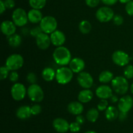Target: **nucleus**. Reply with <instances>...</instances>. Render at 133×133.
Masks as SVG:
<instances>
[{
    "label": "nucleus",
    "mask_w": 133,
    "mask_h": 133,
    "mask_svg": "<svg viewBox=\"0 0 133 133\" xmlns=\"http://www.w3.org/2000/svg\"><path fill=\"white\" fill-rule=\"evenodd\" d=\"M53 58L57 65L62 66L69 65L72 59L71 52L68 48L64 46L56 47L53 52Z\"/></svg>",
    "instance_id": "obj_1"
},
{
    "label": "nucleus",
    "mask_w": 133,
    "mask_h": 133,
    "mask_svg": "<svg viewBox=\"0 0 133 133\" xmlns=\"http://www.w3.org/2000/svg\"><path fill=\"white\" fill-rule=\"evenodd\" d=\"M112 88L113 91L118 95H125L129 89L128 80L125 76H118L114 77L111 82Z\"/></svg>",
    "instance_id": "obj_2"
},
{
    "label": "nucleus",
    "mask_w": 133,
    "mask_h": 133,
    "mask_svg": "<svg viewBox=\"0 0 133 133\" xmlns=\"http://www.w3.org/2000/svg\"><path fill=\"white\" fill-rule=\"evenodd\" d=\"M74 77V72L70 67L61 66L56 70L55 79L57 83L61 85H66L70 83Z\"/></svg>",
    "instance_id": "obj_3"
},
{
    "label": "nucleus",
    "mask_w": 133,
    "mask_h": 133,
    "mask_svg": "<svg viewBox=\"0 0 133 133\" xmlns=\"http://www.w3.org/2000/svg\"><path fill=\"white\" fill-rule=\"evenodd\" d=\"M27 96L31 101L39 103L44 100V93L41 86L34 83L30 85L27 88Z\"/></svg>",
    "instance_id": "obj_4"
},
{
    "label": "nucleus",
    "mask_w": 133,
    "mask_h": 133,
    "mask_svg": "<svg viewBox=\"0 0 133 133\" xmlns=\"http://www.w3.org/2000/svg\"><path fill=\"white\" fill-rule=\"evenodd\" d=\"M39 26L42 30V32L49 35L57 29L58 22L55 17L52 16H46L42 18Z\"/></svg>",
    "instance_id": "obj_5"
},
{
    "label": "nucleus",
    "mask_w": 133,
    "mask_h": 133,
    "mask_svg": "<svg viewBox=\"0 0 133 133\" xmlns=\"http://www.w3.org/2000/svg\"><path fill=\"white\" fill-rule=\"evenodd\" d=\"M24 63V59L22 55L18 53H13L10 55L6 58L5 61V66L10 71H16L18 69H21Z\"/></svg>",
    "instance_id": "obj_6"
},
{
    "label": "nucleus",
    "mask_w": 133,
    "mask_h": 133,
    "mask_svg": "<svg viewBox=\"0 0 133 133\" xmlns=\"http://www.w3.org/2000/svg\"><path fill=\"white\" fill-rule=\"evenodd\" d=\"M12 22L18 27H23L28 22V15L25 10L22 8H17L12 14Z\"/></svg>",
    "instance_id": "obj_7"
},
{
    "label": "nucleus",
    "mask_w": 133,
    "mask_h": 133,
    "mask_svg": "<svg viewBox=\"0 0 133 133\" xmlns=\"http://www.w3.org/2000/svg\"><path fill=\"white\" fill-rule=\"evenodd\" d=\"M114 15V10L107 6L101 7L96 13V18L101 23H106L112 20Z\"/></svg>",
    "instance_id": "obj_8"
},
{
    "label": "nucleus",
    "mask_w": 133,
    "mask_h": 133,
    "mask_svg": "<svg viewBox=\"0 0 133 133\" xmlns=\"http://www.w3.org/2000/svg\"><path fill=\"white\" fill-rule=\"evenodd\" d=\"M10 94L12 98L16 101H20L24 99L26 95H27V89L23 83H14L10 89Z\"/></svg>",
    "instance_id": "obj_9"
},
{
    "label": "nucleus",
    "mask_w": 133,
    "mask_h": 133,
    "mask_svg": "<svg viewBox=\"0 0 133 133\" xmlns=\"http://www.w3.org/2000/svg\"><path fill=\"white\" fill-rule=\"evenodd\" d=\"M112 60L113 63L119 66H127L130 61L128 53L123 50H116L112 55Z\"/></svg>",
    "instance_id": "obj_10"
},
{
    "label": "nucleus",
    "mask_w": 133,
    "mask_h": 133,
    "mask_svg": "<svg viewBox=\"0 0 133 133\" xmlns=\"http://www.w3.org/2000/svg\"><path fill=\"white\" fill-rule=\"evenodd\" d=\"M78 83L83 89H90L94 84V78L88 72L83 71L79 73L77 78Z\"/></svg>",
    "instance_id": "obj_11"
},
{
    "label": "nucleus",
    "mask_w": 133,
    "mask_h": 133,
    "mask_svg": "<svg viewBox=\"0 0 133 133\" xmlns=\"http://www.w3.org/2000/svg\"><path fill=\"white\" fill-rule=\"evenodd\" d=\"M133 106V99L130 95H125L120 98L118 102V108L119 112L128 113Z\"/></svg>",
    "instance_id": "obj_12"
},
{
    "label": "nucleus",
    "mask_w": 133,
    "mask_h": 133,
    "mask_svg": "<svg viewBox=\"0 0 133 133\" xmlns=\"http://www.w3.org/2000/svg\"><path fill=\"white\" fill-rule=\"evenodd\" d=\"M53 128L59 133H66L70 130V123L67 120L62 117H57L53 121Z\"/></svg>",
    "instance_id": "obj_13"
},
{
    "label": "nucleus",
    "mask_w": 133,
    "mask_h": 133,
    "mask_svg": "<svg viewBox=\"0 0 133 133\" xmlns=\"http://www.w3.org/2000/svg\"><path fill=\"white\" fill-rule=\"evenodd\" d=\"M36 44L40 50H47L51 44L50 35L42 32L36 38Z\"/></svg>",
    "instance_id": "obj_14"
},
{
    "label": "nucleus",
    "mask_w": 133,
    "mask_h": 133,
    "mask_svg": "<svg viewBox=\"0 0 133 133\" xmlns=\"http://www.w3.org/2000/svg\"><path fill=\"white\" fill-rule=\"evenodd\" d=\"M50 39L51 44L56 47L63 46L66 40L65 34L62 31L58 29L50 34Z\"/></svg>",
    "instance_id": "obj_15"
},
{
    "label": "nucleus",
    "mask_w": 133,
    "mask_h": 133,
    "mask_svg": "<svg viewBox=\"0 0 133 133\" xmlns=\"http://www.w3.org/2000/svg\"><path fill=\"white\" fill-rule=\"evenodd\" d=\"M96 95L100 99L107 100L112 96L113 89L107 85H101L96 89Z\"/></svg>",
    "instance_id": "obj_16"
},
{
    "label": "nucleus",
    "mask_w": 133,
    "mask_h": 133,
    "mask_svg": "<svg viewBox=\"0 0 133 133\" xmlns=\"http://www.w3.org/2000/svg\"><path fill=\"white\" fill-rule=\"evenodd\" d=\"M1 31L3 35L9 37L16 33V26L10 20H5L1 24Z\"/></svg>",
    "instance_id": "obj_17"
},
{
    "label": "nucleus",
    "mask_w": 133,
    "mask_h": 133,
    "mask_svg": "<svg viewBox=\"0 0 133 133\" xmlns=\"http://www.w3.org/2000/svg\"><path fill=\"white\" fill-rule=\"evenodd\" d=\"M69 67L74 72V73L79 74L83 72L85 68V62L80 57H74L70 61Z\"/></svg>",
    "instance_id": "obj_18"
},
{
    "label": "nucleus",
    "mask_w": 133,
    "mask_h": 133,
    "mask_svg": "<svg viewBox=\"0 0 133 133\" xmlns=\"http://www.w3.org/2000/svg\"><path fill=\"white\" fill-rule=\"evenodd\" d=\"M68 111L71 114L78 116L81 115L84 111V106L83 103L78 101H73L68 104L67 107Z\"/></svg>",
    "instance_id": "obj_19"
},
{
    "label": "nucleus",
    "mask_w": 133,
    "mask_h": 133,
    "mask_svg": "<svg viewBox=\"0 0 133 133\" xmlns=\"http://www.w3.org/2000/svg\"><path fill=\"white\" fill-rule=\"evenodd\" d=\"M16 116L18 119L22 120L29 119L32 116L31 106L28 105H23L18 107L16 112Z\"/></svg>",
    "instance_id": "obj_20"
},
{
    "label": "nucleus",
    "mask_w": 133,
    "mask_h": 133,
    "mask_svg": "<svg viewBox=\"0 0 133 133\" xmlns=\"http://www.w3.org/2000/svg\"><path fill=\"white\" fill-rule=\"evenodd\" d=\"M28 15L29 22L32 23H38L41 22L42 18H44L43 14L40 10L32 9L27 13Z\"/></svg>",
    "instance_id": "obj_21"
},
{
    "label": "nucleus",
    "mask_w": 133,
    "mask_h": 133,
    "mask_svg": "<svg viewBox=\"0 0 133 133\" xmlns=\"http://www.w3.org/2000/svg\"><path fill=\"white\" fill-rule=\"evenodd\" d=\"M78 100L83 104L88 103L92 100L94 93L90 89H83L78 94Z\"/></svg>",
    "instance_id": "obj_22"
},
{
    "label": "nucleus",
    "mask_w": 133,
    "mask_h": 133,
    "mask_svg": "<svg viewBox=\"0 0 133 133\" xmlns=\"http://www.w3.org/2000/svg\"><path fill=\"white\" fill-rule=\"evenodd\" d=\"M119 111L118 108L114 106H109L105 110V117L108 121H114L118 118Z\"/></svg>",
    "instance_id": "obj_23"
},
{
    "label": "nucleus",
    "mask_w": 133,
    "mask_h": 133,
    "mask_svg": "<svg viewBox=\"0 0 133 133\" xmlns=\"http://www.w3.org/2000/svg\"><path fill=\"white\" fill-rule=\"evenodd\" d=\"M42 77L45 82H51L56 77V70L49 66L45 67L42 72Z\"/></svg>",
    "instance_id": "obj_24"
},
{
    "label": "nucleus",
    "mask_w": 133,
    "mask_h": 133,
    "mask_svg": "<svg viewBox=\"0 0 133 133\" xmlns=\"http://www.w3.org/2000/svg\"><path fill=\"white\" fill-rule=\"evenodd\" d=\"M114 74L110 70H103L99 75V81L101 83L106 84L114 79Z\"/></svg>",
    "instance_id": "obj_25"
},
{
    "label": "nucleus",
    "mask_w": 133,
    "mask_h": 133,
    "mask_svg": "<svg viewBox=\"0 0 133 133\" xmlns=\"http://www.w3.org/2000/svg\"><path fill=\"white\" fill-rule=\"evenodd\" d=\"M7 41L10 46L12 48H18L22 44V39L21 35L15 33L14 35L7 37Z\"/></svg>",
    "instance_id": "obj_26"
},
{
    "label": "nucleus",
    "mask_w": 133,
    "mask_h": 133,
    "mask_svg": "<svg viewBox=\"0 0 133 133\" xmlns=\"http://www.w3.org/2000/svg\"><path fill=\"white\" fill-rule=\"evenodd\" d=\"M99 116V113L97 108H92L87 112L86 117L87 120L91 123H94L98 119Z\"/></svg>",
    "instance_id": "obj_27"
},
{
    "label": "nucleus",
    "mask_w": 133,
    "mask_h": 133,
    "mask_svg": "<svg viewBox=\"0 0 133 133\" xmlns=\"http://www.w3.org/2000/svg\"><path fill=\"white\" fill-rule=\"evenodd\" d=\"M79 29L81 33L88 34L92 30V25L89 21L87 20H83L79 23Z\"/></svg>",
    "instance_id": "obj_28"
},
{
    "label": "nucleus",
    "mask_w": 133,
    "mask_h": 133,
    "mask_svg": "<svg viewBox=\"0 0 133 133\" xmlns=\"http://www.w3.org/2000/svg\"><path fill=\"white\" fill-rule=\"evenodd\" d=\"M47 0H29V4L32 9H43L46 5Z\"/></svg>",
    "instance_id": "obj_29"
},
{
    "label": "nucleus",
    "mask_w": 133,
    "mask_h": 133,
    "mask_svg": "<svg viewBox=\"0 0 133 133\" xmlns=\"http://www.w3.org/2000/svg\"><path fill=\"white\" fill-rule=\"evenodd\" d=\"M123 76L127 79H132L133 78V65H127L123 70Z\"/></svg>",
    "instance_id": "obj_30"
},
{
    "label": "nucleus",
    "mask_w": 133,
    "mask_h": 133,
    "mask_svg": "<svg viewBox=\"0 0 133 133\" xmlns=\"http://www.w3.org/2000/svg\"><path fill=\"white\" fill-rule=\"evenodd\" d=\"M9 71H10L6 66H1V68H0V79L1 80H5L6 78H7L9 77Z\"/></svg>",
    "instance_id": "obj_31"
},
{
    "label": "nucleus",
    "mask_w": 133,
    "mask_h": 133,
    "mask_svg": "<svg viewBox=\"0 0 133 133\" xmlns=\"http://www.w3.org/2000/svg\"><path fill=\"white\" fill-rule=\"evenodd\" d=\"M108 107H109V103H108V100L106 99H101L97 106V110L101 112L106 110Z\"/></svg>",
    "instance_id": "obj_32"
},
{
    "label": "nucleus",
    "mask_w": 133,
    "mask_h": 133,
    "mask_svg": "<svg viewBox=\"0 0 133 133\" xmlns=\"http://www.w3.org/2000/svg\"><path fill=\"white\" fill-rule=\"evenodd\" d=\"M31 113H32V116H37L39 115L42 111V106L38 103H35V104L31 106Z\"/></svg>",
    "instance_id": "obj_33"
},
{
    "label": "nucleus",
    "mask_w": 133,
    "mask_h": 133,
    "mask_svg": "<svg viewBox=\"0 0 133 133\" xmlns=\"http://www.w3.org/2000/svg\"><path fill=\"white\" fill-rule=\"evenodd\" d=\"M26 80L27 82L30 83V84H34V83H36V81H37V76L36 75L35 72H30L27 74V76H26Z\"/></svg>",
    "instance_id": "obj_34"
},
{
    "label": "nucleus",
    "mask_w": 133,
    "mask_h": 133,
    "mask_svg": "<svg viewBox=\"0 0 133 133\" xmlns=\"http://www.w3.org/2000/svg\"><path fill=\"white\" fill-rule=\"evenodd\" d=\"M112 21L114 25L119 26L123 24V22H124V19H123V17L120 14H115L114 18H113Z\"/></svg>",
    "instance_id": "obj_35"
},
{
    "label": "nucleus",
    "mask_w": 133,
    "mask_h": 133,
    "mask_svg": "<svg viewBox=\"0 0 133 133\" xmlns=\"http://www.w3.org/2000/svg\"><path fill=\"white\" fill-rule=\"evenodd\" d=\"M41 33H42V30L40 28V26H36V27H32L31 29H30L29 34L32 37L36 38V37L38 36Z\"/></svg>",
    "instance_id": "obj_36"
},
{
    "label": "nucleus",
    "mask_w": 133,
    "mask_h": 133,
    "mask_svg": "<svg viewBox=\"0 0 133 133\" xmlns=\"http://www.w3.org/2000/svg\"><path fill=\"white\" fill-rule=\"evenodd\" d=\"M81 130V125L78 123L72 122L70 124V130L72 132L76 133Z\"/></svg>",
    "instance_id": "obj_37"
},
{
    "label": "nucleus",
    "mask_w": 133,
    "mask_h": 133,
    "mask_svg": "<svg viewBox=\"0 0 133 133\" xmlns=\"http://www.w3.org/2000/svg\"><path fill=\"white\" fill-rule=\"evenodd\" d=\"M9 79L10 82H13V83H16L18 82V79H19V74L16 70L11 71L9 74Z\"/></svg>",
    "instance_id": "obj_38"
},
{
    "label": "nucleus",
    "mask_w": 133,
    "mask_h": 133,
    "mask_svg": "<svg viewBox=\"0 0 133 133\" xmlns=\"http://www.w3.org/2000/svg\"><path fill=\"white\" fill-rule=\"evenodd\" d=\"M125 11L129 16H133V1H131L125 5Z\"/></svg>",
    "instance_id": "obj_39"
},
{
    "label": "nucleus",
    "mask_w": 133,
    "mask_h": 133,
    "mask_svg": "<svg viewBox=\"0 0 133 133\" xmlns=\"http://www.w3.org/2000/svg\"><path fill=\"white\" fill-rule=\"evenodd\" d=\"M101 0H85V3L87 6L91 8H94L99 4Z\"/></svg>",
    "instance_id": "obj_40"
},
{
    "label": "nucleus",
    "mask_w": 133,
    "mask_h": 133,
    "mask_svg": "<svg viewBox=\"0 0 133 133\" xmlns=\"http://www.w3.org/2000/svg\"><path fill=\"white\" fill-rule=\"evenodd\" d=\"M5 7L8 9H12L14 8L16 5V3L14 0H4Z\"/></svg>",
    "instance_id": "obj_41"
},
{
    "label": "nucleus",
    "mask_w": 133,
    "mask_h": 133,
    "mask_svg": "<svg viewBox=\"0 0 133 133\" xmlns=\"http://www.w3.org/2000/svg\"><path fill=\"white\" fill-rule=\"evenodd\" d=\"M101 1L107 6H111L115 5L119 0H101Z\"/></svg>",
    "instance_id": "obj_42"
},
{
    "label": "nucleus",
    "mask_w": 133,
    "mask_h": 133,
    "mask_svg": "<svg viewBox=\"0 0 133 133\" xmlns=\"http://www.w3.org/2000/svg\"><path fill=\"white\" fill-rule=\"evenodd\" d=\"M75 121L81 125H83L84 123V121H85V118H84V116H82L81 114L78 115V116H77L76 119H75Z\"/></svg>",
    "instance_id": "obj_43"
},
{
    "label": "nucleus",
    "mask_w": 133,
    "mask_h": 133,
    "mask_svg": "<svg viewBox=\"0 0 133 133\" xmlns=\"http://www.w3.org/2000/svg\"><path fill=\"white\" fill-rule=\"evenodd\" d=\"M127 117H128V115H127V113H125V112H119V116H118V119L120 121H125L127 119Z\"/></svg>",
    "instance_id": "obj_44"
},
{
    "label": "nucleus",
    "mask_w": 133,
    "mask_h": 133,
    "mask_svg": "<svg viewBox=\"0 0 133 133\" xmlns=\"http://www.w3.org/2000/svg\"><path fill=\"white\" fill-rule=\"evenodd\" d=\"M6 7H5V3L3 0H0V14H3L6 10Z\"/></svg>",
    "instance_id": "obj_45"
},
{
    "label": "nucleus",
    "mask_w": 133,
    "mask_h": 133,
    "mask_svg": "<svg viewBox=\"0 0 133 133\" xmlns=\"http://www.w3.org/2000/svg\"><path fill=\"white\" fill-rule=\"evenodd\" d=\"M110 101L112 102V103H116V102H118L119 99H118V96L116 95H112V96L110 98Z\"/></svg>",
    "instance_id": "obj_46"
},
{
    "label": "nucleus",
    "mask_w": 133,
    "mask_h": 133,
    "mask_svg": "<svg viewBox=\"0 0 133 133\" xmlns=\"http://www.w3.org/2000/svg\"><path fill=\"white\" fill-rule=\"evenodd\" d=\"M131 1H132V0H119V2L123 4H127V3L130 2Z\"/></svg>",
    "instance_id": "obj_47"
},
{
    "label": "nucleus",
    "mask_w": 133,
    "mask_h": 133,
    "mask_svg": "<svg viewBox=\"0 0 133 133\" xmlns=\"http://www.w3.org/2000/svg\"><path fill=\"white\" fill-rule=\"evenodd\" d=\"M84 133H97L96 131H94V130H88V131L85 132Z\"/></svg>",
    "instance_id": "obj_48"
},
{
    "label": "nucleus",
    "mask_w": 133,
    "mask_h": 133,
    "mask_svg": "<svg viewBox=\"0 0 133 133\" xmlns=\"http://www.w3.org/2000/svg\"><path fill=\"white\" fill-rule=\"evenodd\" d=\"M130 90H131V92L133 94V83L131 85V87H130Z\"/></svg>",
    "instance_id": "obj_49"
},
{
    "label": "nucleus",
    "mask_w": 133,
    "mask_h": 133,
    "mask_svg": "<svg viewBox=\"0 0 133 133\" xmlns=\"http://www.w3.org/2000/svg\"><path fill=\"white\" fill-rule=\"evenodd\" d=\"M72 133H74V132H72Z\"/></svg>",
    "instance_id": "obj_50"
},
{
    "label": "nucleus",
    "mask_w": 133,
    "mask_h": 133,
    "mask_svg": "<svg viewBox=\"0 0 133 133\" xmlns=\"http://www.w3.org/2000/svg\"><path fill=\"white\" fill-rule=\"evenodd\" d=\"M132 133H133V132H132Z\"/></svg>",
    "instance_id": "obj_51"
}]
</instances>
